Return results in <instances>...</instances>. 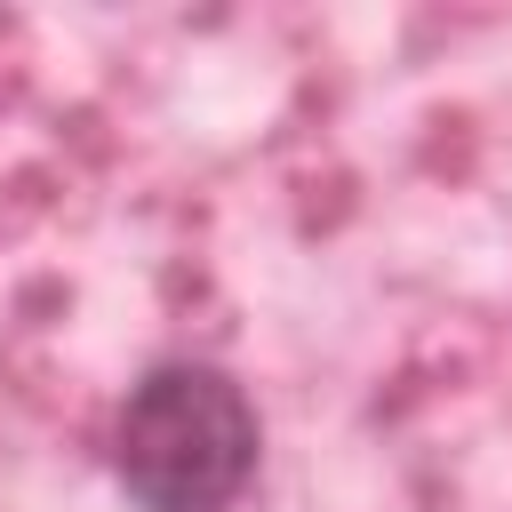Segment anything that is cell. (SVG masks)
<instances>
[{"instance_id":"1","label":"cell","mask_w":512,"mask_h":512,"mask_svg":"<svg viewBox=\"0 0 512 512\" xmlns=\"http://www.w3.org/2000/svg\"><path fill=\"white\" fill-rule=\"evenodd\" d=\"M264 464V416L216 360H152L112 408V480L136 512H232Z\"/></svg>"}]
</instances>
